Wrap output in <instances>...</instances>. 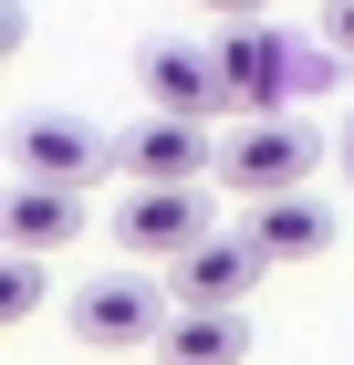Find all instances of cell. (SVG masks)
Returning a JSON list of instances; mask_svg holds the SVG:
<instances>
[{
  "instance_id": "obj_6",
  "label": "cell",
  "mask_w": 354,
  "mask_h": 365,
  "mask_svg": "<svg viewBox=\"0 0 354 365\" xmlns=\"http://www.w3.org/2000/svg\"><path fill=\"white\" fill-rule=\"evenodd\" d=\"M125 178H136V188H198V178H219L209 125H198V115H146L136 136H125Z\"/></svg>"
},
{
  "instance_id": "obj_12",
  "label": "cell",
  "mask_w": 354,
  "mask_h": 365,
  "mask_svg": "<svg viewBox=\"0 0 354 365\" xmlns=\"http://www.w3.org/2000/svg\"><path fill=\"white\" fill-rule=\"evenodd\" d=\"M42 313V251H11L0 261V324H31Z\"/></svg>"
},
{
  "instance_id": "obj_2",
  "label": "cell",
  "mask_w": 354,
  "mask_h": 365,
  "mask_svg": "<svg viewBox=\"0 0 354 365\" xmlns=\"http://www.w3.org/2000/svg\"><path fill=\"white\" fill-rule=\"evenodd\" d=\"M11 168L53 178V188H94L105 168H125V136L83 125V115H21V125H11Z\"/></svg>"
},
{
  "instance_id": "obj_1",
  "label": "cell",
  "mask_w": 354,
  "mask_h": 365,
  "mask_svg": "<svg viewBox=\"0 0 354 365\" xmlns=\"http://www.w3.org/2000/svg\"><path fill=\"white\" fill-rule=\"evenodd\" d=\"M313 168H323V136H313V125H292V115H261V125H240V136H229L219 188H240L250 209H261V198H292Z\"/></svg>"
},
{
  "instance_id": "obj_15",
  "label": "cell",
  "mask_w": 354,
  "mask_h": 365,
  "mask_svg": "<svg viewBox=\"0 0 354 365\" xmlns=\"http://www.w3.org/2000/svg\"><path fill=\"white\" fill-rule=\"evenodd\" d=\"M333 168H344V188H354V115L333 125Z\"/></svg>"
},
{
  "instance_id": "obj_9",
  "label": "cell",
  "mask_w": 354,
  "mask_h": 365,
  "mask_svg": "<svg viewBox=\"0 0 354 365\" xmlns=\"http://www.w3.org/2000/svg\"><path fill=\"white\" fill-rule=\"evenodd\" d=\"M63 240H83V188L11 178V198H0V251H63Z\"/></svg>"
},
{
  "instance_id": "obj_3",
  "label": "cell",
  "mask_w": 354,
  "mask_h": 365,
  "mask_svg": "<svg viewBox=\"0 0 354 365\" xmlns=\"http://www.w3.org/2000/svg\"><path fill=\"white\" fill-rule=\"evenodd\" d=\"M167 324H177V292H157L146 272H94L73 292V334L105 344V355H125V344H157Z\"/></svg>"
},
{
  "instance_id": "obj_10",
  "label": "cell",
  "mask_w": 354,
  "mask_h": 365,
  "mask_svg": "<svg viewBox=\"0 0 354 365\" xmlns=\"http://www.w3.org/2000/svg\"><path fill=\"white\" fill-rule=\"evenodd\" d=\"M157 365H250V313H177L157 334Z\"/></svg>"
},
{
  "instance_id": "obj_7",
  "label": "cell",
  "mask_w": 354,
  "mask_h": 365,
  "mask_svg": "<svg viewBox=\"0 0 354 365\" xmlns=\"http://www.w3.org/2000/svg\"><path fill=\"white\" fill-rule=\"evenodd\" d=\"M115 240H125V251H198V240H209V178H198V188H136L125 198V209H115Z\"/></svg>"
},
{
  "instance_id": "obj_8",
  "label": "cell",
  "mask_w": 354,
  "mask_h": 365,
  "mask_svg": "<svg viewBox=\"0 0 354 365\" xmlns=\"http://www.w3.org/2000/svg\"><path fill=\"white\" fill-rule=\"evenodd\" d=\"M136 84H146V105H157V115H198V125L229 105L219 53H188V42H146V53H136Z\"/></svg>"
},
{
  "instance_id": "obj_13",
  "label": "cell",
  "mask_w": 354,
  "mask_h": 365,
  "mask_svg": "<svg viewBox=\"0 0 354 365\" xmlns=\"http://www.w3.org/2000/svg\"><path fill=\"white\" fill-rule=\"evenodd\" d=\"M323 42H333V53L354 63V0H323Z\"/></svg>"
},
{
  "instance_id": "obj_4",
  "label": "cell",
  "mask_w": 354,
  "mask_h": 365,
  "mask_svg": "<svg viewBox=\"0 0 354 365\" xmlns=\"http://www.w3.org/2000/svg\"><path fill=\"white\" fill-rule=\"evenodd\" d=\"M219 84H229V115L240 125H261V115H281V94H302V53L271 21H229L219 31Z\"/></svg>"
},
{
  "instance_id": "obj_14",
  "label": "cell",
  "mask_w": 354,
  "mask_h": 365,
  "mask_svg": "<svg viewBox=\"0 0 354 365\" xmlns=\"http://www.w3.org/2000/svg\"><path fill=\"white\" fill-rule=\"evenodd\" d=\"M198 11H219V21H271V0H198Z\"/></svg>"
},
{
  "instance_id": "obj_11",
  "label": "cell",
  "mask_w": 354,
  "mask_h": 365,
  "mask_svg": "<svg viewBox=\"0 0 354 365\" xmlns=\"http://www.w3.org/2000/svg\"><path fill=\"white\" fill-rule=\"evenodd\" d=\"M250 240H261V251L271 261H313V251H333V209L323 198H261V209H250Z\"/></svg>"
},
{
  "instance_id": "obj_5",
  "label": "cell",
  "mask_w": 354,
  "mask_h": 365,
  "mask_svg": "<svg viewBox=\"0 0 354 365\" xmlns=\"http://www.w3.org/2000/svg\"><path fill=\"white\" fill-rule=\"evenodd\" d=\"M261 272H271V251H261L250 230H209L198 251L167 261V292H177V313H229V303H250Z\"/></svg>"
}]
</instances>
